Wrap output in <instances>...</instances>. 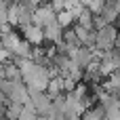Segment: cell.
I'll return each mask as SVG.
<instances>
[{
  "mask_svg": "<svg viewBox=\"0 0 120 120\" xmlns=\"http://www.w3.org/2000/svg\"><path fill=\"white\" fill-rule=\"evenodd\" d=\"M25 38H27V42H40L42 40V30L38 25H25Z\"/></svg>",
  "mask_w": 120,
  "mask_h": 120,
  "instance_id": "cell-1",
  "label": "cell"
},
{
  "mask_svg": "<svg viewBox=\"0 0 120 120\" xmlns=\"http://www.w3.org/2000/svg\"><path fill=\"white\" fill-rule=\"evenodd\" d=\"M6 55H8V51H6V49H4V46H0V59H4V57H6Z\"/></svg>",
  "mask_w": 120,
  "mask_h": 120,
  "instance_id": "cell-3",
  "label": "cell"
},
{
  "mask_svg": "<svg viewBox=\"0 0 120 120\" xmlns=\"http://www.w3.org/2000/svg\"><path fill=\"white\" fill-rule=\"evenodd\" d=\"M46 36H49L51 40H57V38L61 36V25L57 23V19H55L53 23H49V25H46Z\"/></svg>",
  "mask_w": 120,
  "mask_h": 120,
  "instance_id": "cell-2",
  "label": "cell"
}]
</instances>
